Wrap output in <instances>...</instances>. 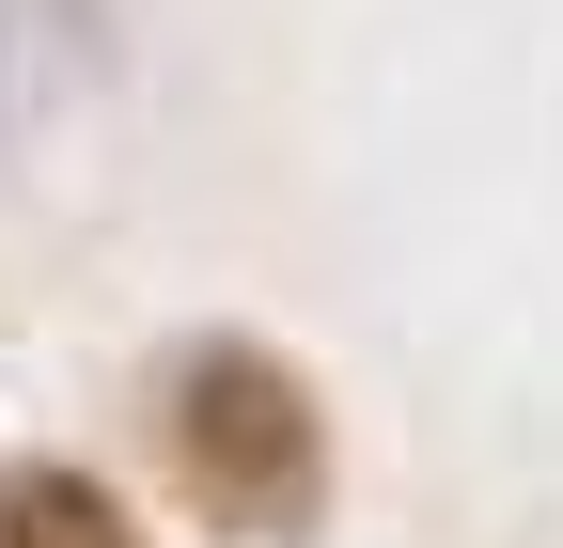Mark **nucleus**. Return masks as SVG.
Returning <instances> with one entry per match:
<instances>
[{"label":"nucleus","instance_id":"obj_2","mask_svg":"<svg viewBox=\"0 0 563 548\" xmlns=\"http://www.w3.org/2000/svg\"><path fill=\"white\" fill-rule=\"evenodd\" d=\"M110 63H125L110 0H0V157L47 142L79 95H110Z\"/></svg>","mask_w":563,"mask_h":548},{"label":"nucleus","instance_id":"obj_1","mask_svg":"<svg viewBox=\"0 0 563 548\" xmlns=\"http://www.w3.org/2000/svg\"><path fill=\"white\" fill-rule=\"evenodd\" d=\"M141 439H157V486L220 548H313L344 502V424L313 361L266 329H173L141 361Z\"/></svg>","mask_w":563,"mask_h":548},{"label":"nucleus","instance_id":"obj_3","mask_svg":"<svg viewBox=\"0 0 563 548\" xmlns=\"http://www.w3.org/2000/svg\"><path fill=\"white\" fill-rule=\"evenodd\" d=\"M0 548H157V533H141V502L110 486V470L16 454V470H0Z\"/></svg>","mask_w":563,"mask_h":548}]
</instances>
